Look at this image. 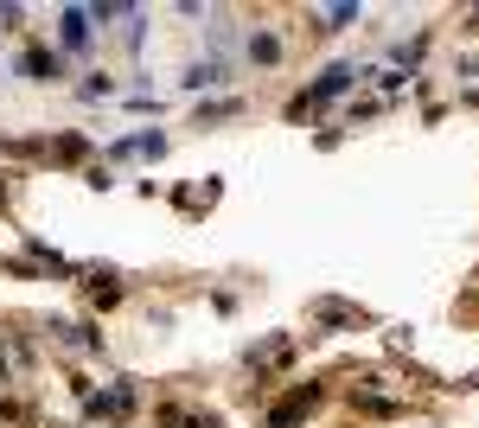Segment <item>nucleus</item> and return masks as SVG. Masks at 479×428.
<instances>
[{"label":"nucleus","instance_id":"1","mask_svg":"<svg viewBox=\"0 0 479 428\" xmlns=\"http://www.w3.org/2000/svg\"><path fill=\"white\" fill-rule=\"evenodd\" d=\"M358 77H365V70H358V64H332V70H326V77H320V84L307 90V103H326V96H346V90H352ZM307 103H294V115H301Z\"/></svg>","mask_w":479,"mask_h":428},{"label":"nucleus","instance_id":"2","mask_svg":"<svg viewBox=\"0 0 479 428\" xmlns=\"http://www.w3.org/2000/svg\"><path fill=\"white\" fill-rule=\"evenodd\" d=\"M90 32H96L90 7H64V14H58V39H64V51H84V45H90Z\"/></svg>","mask_w":479,"mask_h":428},{"label":"nucleus","instance_id":"3","mask_svg":"<svg viewBox=\"0 0 479 428\" xmlns=\"http://www.w3.org/2000/svg\"><path fill=\"white\" fill-rule=\"evenodd\" d=\"M20 77H32V84H51V77H64V51H45V45L20 51Z\"/></svg>","mask_w":479,"mask_h":428},{"label":"nucleus","instance_id":"4","mask_svg":"<svg viewBox=\"0 0 479 428\" xmlns=\"http://www.w3.org/2000/svg\"><path fill=\"white\" fill-rule=\"evenodd\" d=\"M84 409H90V415H103V422H115V415H128V409H134V384H115V390H90V396H84Z\"/></svg>","mask_w":479,"mask_h":428},{"label":"nucleus","instance_id":"5","mask_svg":"<svg viewBox=\"0 0 479 428\" xmlns=\"http://www.w3.org/2000/svg\"><path fill=\"white\" fill-rule=\"evenodd\" d=\"M313 403H320V390H313V384H301V390H294V396H288L282 409H268V428H294V422H301V415H307Z\"/></svg>","mask_w":479,"mask_h":428},{"label":"nucleus","instance_id":"6","mask_svg":"<svg viewBox=\"0 0 479 428\" xmlns=\"http://www.w3.org/2000/svg\"><path fill=\"white\" fill-rule=\"evenodd\" d=\"M224 84V58H204V64H185V90H218Z\"/></svg>","mask_w":479,"mask_h":428},{"label":"nucleus","instance_id":"7","mask_svg":"<svg viewBox=\"0 0 479 428\" xmlns=\"http://www.w3.org/2000/svg\"><path fill=\"white\" fill-rule=\"evenodd\" d=\"M313 320H320V326H358L365 314L346 307V301H313Z\"/></svg>","mask_w":479,"mask_h":428},{"label":"nucleus","instance_id":"8","mask_svg":"<svg viewBox=\"0 0 479 428\" xmlns=\"http://www.w3.org/2000/svg\"><path fill=\"white\" fill-rule=\"evenodd\" d=\"M249 58H256V64H276V58H282V39H276V32H249Z\"/></svg>","mask_w":479,"mask_h":428},{"label":"nucleus","instance_id":"9","mask_svg":"<svg viewBox=\"0 0 479 428\" xmlns=\"http://www.w3.org/2000/svg\"><path fill=\"white\" fill-rule=\"evenodd\" d=\"M122 20H128V32H122L128 51H141V39H148V14H141V7H122Z\"/></svg>","mask_w":479,"mask_h":428},{"label":"nucleus","instance_id":"10","mask_svg":"<svg viewBox=\"0 0 479 428\" xmlns=\"http://www.w3.org/2000/svg\"><path fill=\"white\" fill-rule=\"evenodd\" d=\"M58 339H64V345H77V351H96V345H103L90 326H58Z\"/></svg>","mask_w":479,"mask_h":428}]
</instances>
